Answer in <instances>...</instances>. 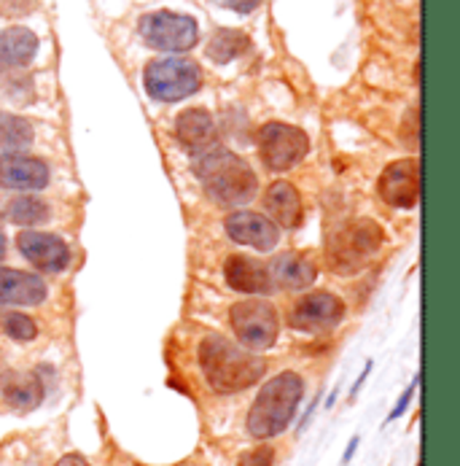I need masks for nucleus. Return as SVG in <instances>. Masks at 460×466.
Returning a JSON list of instances; mask_svg holds the SVG:
<instances>
[{
    "label": "nucleus",
    "instance_id": "obj_1",
    "mask_svg": "<svg viewBox=\"0 0 460 466\" xmlns=\"http://www.w3.org/2000/svg\"><path fill=\"white\" fill-rule=\"evenodd\" d=\"M199 367L205 380L215 394H237L259 383L266 372V361L248 353L245 348L224 339L207 337L199 345Z\"/></svg>",
    "mask_w": 460,
    "mask_h": 466
},
{
    "label": "nucleus",
    "instance_id": "obj_2",
    "mask_svg": "<svg viewBox=\"0 0 460 466\" xmlns=\"http://www.w3.org/2000/svg\"><path fill=\"white\" fill-rule=\"evenodd\" d=\"M197 176L205 192L218 205H245L256 198L259 181L251 165L226 148H210L197 162Z\"/></svg>",
    "mask_w": 460,
    "mask_h": 466
},
{
    "label": "nucleus",
    "instance_id": "obj_3",
    "mask_svg": "<svg viewBox=\"0 0 460 466\" xmlns=\"http://www.w3.org/2000/svg\"><path fill=\"white\" fill-rule=\"evenodd\" d=\"M305 394V383L296 372H280L275 375L254 401L248 415V431L256 440L277 437L288 429V423L296 415V407Z\"/></svg>",
    "mask_w": 460,
    "mask_h": 466
},
{
    "label": "nucleus",
    "instance_id": "obj_4",
    "mask_svg": "<svg viewBox=\"0 0 460 466\" xmlns=\"http://www.w3.org/2000/svg\"><path fill=\"white\" fill-rule=\"evenodd\" d=\"M145 92L159 103H175L195 95L202 86V70L197 63L184 57H165L145 66Z\"/></svg>",
    "mask_w": 460,
    "mask_h": 466
},
{
    "label": "nucleus",
    "instance_id": "obj_5",
    "mask_svg": "<svg viewBox=\"0 0 460 466\" xmlns=\"http://www.w3.org/2000/svg\"><path fill=\"white\" fill-rule=\"evenodd\" d=\"M140 38L159 52H189L197 46L199 27L189 14L151 11L140 19Z\"/></svg>",
    "mask_w": 460,
    "mask_h": 466
},
{
    "label": "nucleus",
    "instance_id": "obj_6",
    "mask_svg": "<svg viewBox=\"0 0 460 466\" xmlns=\"http://www.w3.org/2000/svg\"><path fill=\"white\" fill-rule=\"evenodd\" d=\"M229 319H232V329L237 334V339L251 350L272 348L280 332L277 310L266 299H243L232 305Z\"/></svg>",
    "mask_w": 460,
    "mask_h": 466
},
{
    "label": "nucleus",
    "instance_id": "obj_7",
    "mask_svg": "<svg viewBox=\"0 0 460 466\" xmlns=\"http://www.w3.org/2000/svg\"><path fill=\"white\" fill-rule=\"evenodd\" d=\"M264 165L275 173L299 165L310 154V137L305 130L283 122H269L259 130Z\"/></svg>",
    "mask_w": 460,
    "mask_h": 466
},
{
    "label": "nucleus",
    "instance_id": "obj_8",
    "mask_svg": "<svg viewBox=\"0 0 460 466\" xmlns=\"http://www.w3.org/2000/svg\"><path fill=\"white\" fill-rule=\"evenodd\" d=\"M380 243H383V229L369 218H358L334 232V238L329 240V259H334L336 267L350 269L366 262L380 248Z\"/></svg>",
    "mask_w": 460,
    "mask_h": 466
},
{
    "label": "nucleus",
    "instance_id": "obj_9",
    "mask_svg": "<svg viewBox=\"0 0 460 466\" xmlns=\"http://www.w3.org/2000/svg\"><path fill=\"white\" fill-rule=\"evenodd\" d=\"M345 319V305L336 294L315 291L296 302L291 313V327L299 332H326Z\"/></svg>",
    "mask_w": 460,
    "mask_h": 466
},
{
    "label": "nucleus",
    "instance_id": "obj_10",
    "mask_svg": "<svg viewBox=\"0 0 460 466\" xmlns=\"http://www.w3.org/2000/svg\"><path fill=\"white\" fill-rule=\"evenodd\" d=\"M380 198L394 208H415L420 200V165L415 159H398L380 176Z\"/></svg>",
    "mask_w": 460,
    "mask_h": 466
},
{
    "label": "nucleus",
    "instance_id": "obj_11",
    "mask_svg": "<svg viewBox=\"0 0 460 466\" xmlns=\"http://www.w3.org/2000/svg\"><path fill=\"white\" fill-rule=\"evenodd\" d=\"M49 184V167L25 154L5 151L0 157V189L5 192H38Z\"/></svg>",
    "mask_w": 460,
    "mask_h": 466
},
{
    "label": "nucleus",
    "instance_id": "obj_12",
    "mask_svg": "<svg viewBox=\"0 0 460 466\" xmlns=\"http://www.w3.org/2000/svg\"><path fill=\"white\" fill-rule=\"evenodd\" d=\"M229 238L240 246H251L256 251H272L280 240L277 224L264 216V213H251V210H237L224 221Z\"/></svg>",
    "mask_w": 460,
    "mask_h": 466
},
{
    "label": "nucleus",
    "instance_id": "obj_13",
    "mask_svg": "<svg viewBox=\"0 0 460 466\" xmlns=\"http://www.w3.org/2000/svg\"><path fill=\"white\" fill-rule=\"evenodd\" d=\"M16 246L22 251V257L41 272H63L70 262V248L65 240H60L57 235H46V232H19Z\"/></svg>",
    "mask_w": 460,
    "mask_h": 466
},
{
    "label": "nucleus",
    "instance_id": "obj_14",
    "mask_svg": "<svg viewBox=\"0 0 460 466\" xmlns=\"http://www.w3.org/2000/svg\"><path fill=\"white\" fill-rule=\"evenodd\" d=\"M46 299V283L38 275L0 267V305H41Z\"/></svg>",
    "mask_w": 460,
    "mask_h": 466
},
{
    "label": "nucleus",
    "instance_id": "obj_15",
    "mask_svg": "<svg viewBox=\"0 0 460 466\" xmlns=\"http://www.w3.org/2000/svg\"><path fill=\"white\" fill-rule=\"evenodd\" d=\"M226 283L240 294H266L272 289L269 269L251 257H232L224 265Z\"/></svg>",
    "mask_w": 460,
    "mask_h": 466
},
{
    "label": "nucleus",
    "instance_id": "obj_16",
    "mask_svg": "<svg viewBox=\"0 0 460 466\" xmlns=\"http://www.w3.org/2000/svg\"><path fill=\"white\" fill-rule=\"evenodd\" d=\"M175 135L189 151H210L215 143V122L205 108H186L178 122H175Z\"/></svg>",
    "mask_w": 460,
    "mask_h": 466
},
{
    "label": "nucleus",
    "instance_id": "obj_17",
    "mask_svg": "<svg viewBox=\"0 0 460 466\" xmlns=\"http://www.w3.org/2000/svg\"><path fill=\"white\" fill-rule=\"evenodd\" d=\"M0 394L14 410L27 412L44 401V383L33 372H5L0 378Z\"/></svg>",
    "mask_w": 460,
    "mask_h": 466
},
{
    "label": "nucleus",
    "instance_id": "obj_18",
    "mask_svg": "<svg viewBox=\"0 0 460 466\" xmlns=\"http://www.w3.org/2000/svg\"><path fill=\"white\" fill-rule=\"evenodd\" d=\"M264 208H266V213H269L277 224H283V227H288V229H294V227L302 224V198H299L296 187L288 184V181H275V184L266 189V195H264Z\"/></svg>",
    "mask_w": 460,
    "mask_h": 466
},
{
    "label": "nucleus",
    "instance_id": "obj_19",
    "mask_svg": "<svg viewBox=\"0 0 460 466\" xmlns=\"http://www.w3.org/2000/svg\"><path fill=\"white\" fill-rule=\"evenodd\" d=\"M38 52V38L27 27L0 30V67L27 66Z\"/></svg>",
    "mask_w": 460,
    "mask_h": 466
},
{
    "label": "nucleus",
    "instance_id": "obj_20",
    "mask_svg": "<svg viewBox=\"0 0 460 466\" xmlns=\"http://www.w3.org/2000/svg\"><path fill=\"white\" fill-rule=\"evenodd\" d=\"M269 275L285 289H307V286H313L318 269L302 254H280L272 259Z\"/></svg>",
    "mask_w": 460,
    "mask_h": 466
},
{
    "label": "nucleus",
    "instance_id": "obj_21",
    "mask_svg": "<svg viewBox=\"0 0 460 466\" xmlns=\"http://www.w3.org/2000/svg\"><path fill=\"white\" fill-rule=\"evenodd\" d=\"M251 46V38L243 30H218L207 44V57L213 63H232L240 55H245Z\"/></svg>",
    "mask_w": 460,
    "mask_h": 466
},
{
    "label": "nucleus",
    "instance_id": "obj_22",
    "mask_svg": "<svg viewBox=\"0 0 460 466\" xmlns=\"http://www.w3.org/2000/svg\"><path fill=\"white\" fill-rule=\"evenodd\" d=\"M3 213L14 224L33 227V224H44L49 218V205L38 200V198H33V195H22V198H14V200L5 202Z\"/></svg>",
    "mask_w": 460,
    "mask_h": 466
},
{
    "label": "nucleus",
    "instance_id": "obj_23",
    "mask_svg": "<svg viewBox=\"0 0 460 466\" xmlns=\"http://www.w3.org/2000/svg\"><path fill=\"white\" fill-rule=\"evenodd\" d=\"M30 143H33V127L19 116L0 111V151H16Z\"/></svg>",
    "mask_w": 460,
    "mask_h": 466
},
{
    "label": "nucleus",
    "instance_id": "obj_24",
    "mask_svg": "<svg viewBox=\"0 0 460 466\" xmlns=\"http://www.w3.org/2000/svg\"><path fill=\"white\" fill-rule=\"evenodd\" d=\"M3 332L8 334L11 339H16V342H30V339H35L38 327H35L33 319H27L22 313H5L3 316Z\"/></svg>",
    "mask_w": 460,
    "mask_h": 466
},
{
    "label": "nucleus",
    "instance_id": "obj_25",
    "mask_svg": "<svg viewBox=\"0 0 460 466\" xmlns=\"http://www.w3.org/2000/svg\"><path fill=\"white\" fill-rule=\"evenodd\" d=\"M272 461H275V451L272 448H256V451L245 453L237 466H272Z\"/></svg>",
    "mask_w": 460,
    "mask_h": 466
},
{
    "label": "nucleus",
    "instance_id": "obj_26",
    "mask_svg": "<svg viewBox=\"0 0 460 466\" xmlns=\"http://www.w3.org/2000/svg\"><path fill=\"white\" fill-rule=\"evenodd\" d=\"M218 3L237 11V14H251V11H256L262 5V0H218Z\"/></svg>",
    "mask_w": 460,
    "mask_h": 466
},
{
    "label": "nucleus",
    "instance_id": "obj_27",
    "mask_svg": "<svg viewBox=\"0 0 460 466\" xmlns=\"http://www.w3.org/2000/svg\"><path fill=\"white\" fill-rule=\"evenodd\" d=\"M412 391H415V386H412V389H409V391H406V394L401 397V401H398V407H395L394 412H391V420H394V418H398V415H401V412L406 410V404H409V400H412Z\"/></svg>",
    "mask_w": 460,
    "mask_h": 466
},
{
    "label": "nucleus",
    "instance_id": "obj_28",
    "mask_svg": "<svg viewBox=\"0 0 460 466\" xmlns=\"http://www.w3.org/2000/svg\"><path fill=\"white\" fill-rule=\"evenodd\" d=\"M57 466H89L81 456H75V453H70V456H65V459H60L57 461Z\"/></svg>",
    "mask_w": 460,
    "mask_h": 466
},
{
    "label": "nucleus",
    "instance_id": "obj_29",
    "mask_svg": "<svg viewBox=\"0 0 460 466\" xmlns=\"http://www.w3.org/2000/svg\"><path fill=\"white\" fill-rule=\"evenodd\" d=\"M3 254H5V238H3V232H0V259H3Z\"/></svg>",
    "mask_w": 460,
    "mask_h": 466
}]
</instances>
